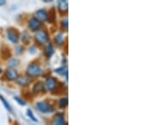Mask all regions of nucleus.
Masks as SVG:
<instances>
[{
    "mask_svg": "<svg viewBox=\"0 0 152 125\" xmlns=\"http://www.w3.org/2000/svg\"><path fill=\"white\" fill-rule=\"evenodd\" d=\"M7 39L13 44H18L20 42V35L15 29H8L6 31Z\"/></svg>",
    "mask_w": 152,
    "mask_h": 125,
    "instance_id": "5",
    "label": "nucleus"
},
{
    "mask_svg": "<svg viewBox=\"0 0 152 125\" xmlns=\"http://www.w3.org/2000/svg\"><path fill=\"white\" fill-rule=\"evenodd\" d=\"M16 83L18 86L22 87L28 86L29 85L31 84L32 82V79L30 76H28L27 75H21V76H18V78L16 79Z\"/></svg>",
    "mask_w": 152,
    "mask_h": 125,
    "instance_id": "10",
    "label": "nucleus"
},
{
    "mask_svg": "<svg viewBox=\"0 0 152 125\" xmlns=\"http://www.w3.org/2000/svg\"><path fill=\"white\" fill-rule=\"evenodd\" d=\"M44 90L47 91H53L58 86V80L53 76H48L43 83Z\"/></svg>",
    "mask_w": 152,
    "mask_h": 125,
    "instance_id": "4",
    "label": "nucleus"
},
{
    "mask_svg": "<svg viewBox=\"0 0 152 125\" xmlns=\"http://www.w3.org/2000/svg\"><path fill=\"white\" fill-rule=\"evenodd\" d=\"M42 90H44L43 83H42V82H37V83L34 84V86H33V88H32L33 93L37 94V93L39 92H42Z\"/></svg>",
    "mask_w": 152,
    "mask_h": 125,
    "instance_id": "17",
    "label": "nucleus"
},
{
    "mask_svg": "<svg viewBox=\"0 0 152 125\" xmlns=\"http://www.w3.org/2000/svg\"><path fill=\"white\" fill-rule=\"evenodd\" d=\"M42 22L40 21V20H38L36 18L35 16L31 17L27 22V26L28 29L31 31H32V32H35V31H37V30H39L40 28L42 27Z\"/></svg>",
    "mask_w": 152,
    "mask_h": 125,
    "instance_id": "7",
    "label": "nucleus"
},
{
    "mask_svg": "<svg viewBox=\"0 0 152 125\" xmlns=\"http://www.w3.org/2000/svg\"><path fill=\"white\" fill-rule=\"evenodd\" d=\"M54 43L58 47H62L64 44V35L63 32L57 33L54 36Z\"/></svg>",
    "mask_w": 152,
    "mask_h": 125,
    "instance_id": "14",
    "label": "nucleus"
},
{
    "mask_svg": "<svg viewBox=\"0 0 152 125\" xmlns=\"http://www.w3.org/2000/svg\"><path fill=\"white\" fill-rule=\"evenodd\" d=\"M26 73L31 79L40 76L42 74V68L37 63H31L26 69Z\"/></svg>",
    "mask_w": 152,
    "mask_h": 125,
    "instance_id": "2",
    "label": "nucleus"
},
{
    "mask_svg": "<svg viewBox=\"0 0 152 125\" xmlns=\"http://www.w3.org/2000/svg\"><path fill=\"white\" fill-rule=\"evenodd\" d=\"M20 40H21V42L23 43H28L30 42V40H31V35H30V33L28 32L27 31H22L20 36Z\"/></svg>",
    "mask_w": 152,
    "mask_h": 125,
    "instance_id": "15",
    "label": "nucleus"
},
{
    "mask_svg": "<svg viewBox=\"0 0 152 125\" xmlns=\"http://www.w3.org/2000/svg\"><path fill=\"white\" fill-rule=\"evenodd\" d=\"M28 53L31 55L36 54V53H37V47H36L35 45L30 46V47L28 48Z\"/></svg>",
    "mask_w": 152,
    "mask_h": 125,
    "instance_id": "23",
    "label": "nucleus"
},
{
    "mask_svg": "<svg viewBox=\"0 0 152 125\" xmlns=\"http://www.w3.org/2000/svg\"><path fill=\"white\" fill-rule=\"evenodd\" d=\"M49 33L47 30L39 29L34 32V40L39 46H44L49 42Z\"/></svg>",
    "mask_w": 152,
    "mask_h": 125,
    "instance_id": "1",
    "label": "nucleus"
},
{
    "mask_svg": "<svg viewBox=\"0 0 152 125\" xmlns=\"http://www.w3.org/2000/svg\"><path fill=\"white\" fill-rule=\"evenodd\" d=\"M68 104H69V99L67 96H64L60 98L58 102V106L60 109H65L68 107Z\"/></svg>",
    "mask_w": 152,
    "mask_h": 125,
    "instance_id": "16",
    "label": "nucleus"
},
{
    "mask_svg": "<svg viewBox=\"0 0 152 125\" xmlns=\"http://www.w3.org/2000/svg\"><path fill=\"white\" fill-rule=\"evenodd\" d=\"M57 8L61 14H66L69 10V2L68 0H57Z\"/></svg>",
    "mask_w": 152,
    "mask_h": 125,
    "instance_id": "12",
    "label": "nucleus"
},
{
    "mask_svg": "<svg viewBox=\"0 0 152 125\" xmlns=\"http://www.w3.org/2000/svg\"><path fill=\"white\" fill-rule=\"evenodd\" d=\"M19 64H20V60L18 59V58H10V59L8 61V67L9 68H16L17 66L19 65Z\"/></svg>",
    "mask_w": 152,
    "mask_h": 125,
    "instance_id": "19",
    "label": "nucleus"
},
{
    "mask_svg": "<svg viewBox=\"0 0 152 125\" xmlns=\"http://www.w3.org/2000/svg\"><path fill=\"white\" fill-rule=\"evenodd\" d=\"M15 53L16 55H21L24 53V48L22 46H17L15 49Z\"/></svg>",
    "mask_w": 152,
    "mask_h": 125,
    "instance_id": "24",
    "label": "nucleus"
},
{
    "mask_svg": "<svg viewBox=\"0 0 152 125\" xmlns=\"http://www.w3.org/2000/svg\"><path fill=\"white\" fill-rule=\"evenodd\" d=\"M2 72H3V70H2V69L0 68V75H1V74H2Z\"/></svg>",
    "mask_w": 152,
    "mask_h": 125,
    "instance_id": "27",
    "label": "nucleus"
},
{
    "mask_svg": "<svg viewBox=\"0 0 152 125\" xmlns=\"http://www.w3.org/2000/svg\"><path fill=\"white\" fill-rule=\"evenodd\" d=\"M43 53L47 59H50L55 53V48L54 46H53V44L52 43V42H50L45 44V47H44L43 49Z\"/></svg>",
    "mask_w": 152,
    "mask_h": 125,
    "instance_id": "9",
    "label": "nucleus"
},
{
    "mask_svg": "<svg viewBox=\"0 0 152 125\" xmlns=\"http://www.w3.org/2000/svg\"><path fill=\"white\" fill-rule=\"evenodd\" d=\"M0 101L2 102V104L4 105V107H5L6 110L12 113H13V108H12V107L10 106V104L9 103V102L3 96H1V95H0Z\"/></svg>",
    "mask_w": 152,
    "mask_h": 125,
    "instance_id": "18",
    "label": "nucleus"
},
{
    "mask_svg": "<svg viewBox=\"0 0 152 125\" xmlns=\"http://www.w3.org/2000/svg\"><path fill=\"white\" fill-rule=\"evenodd\" d=\"M35 17L42 23H46L50 20V15L45 9H40L35 12Z\"/></svg>",
    "mask_w": 152,
    "mask_h": 125,
    "instance_id": "6",
    "label": "nucleus"
},
{
    "mask_svg": "<svg viewBox=\"0 0 152 125\" xmlns=\"http://www.w3.org/2000/svg\"><path fill=\"white\" fill-rule=\"evenodd\" d=\"M19 76V73L15 68H8L4 73V77L7 80L10 81H15Z\"/></svg>",
    "mask_w": 152,
    "mask_h": 125,
    "instance_id": "8",
    "label": "nucleus"
},
{
    "mask_svg": "<svg viewBox=\"0 0 152 125\" xmlns=\"http://www.w3.org/2000/svg\"><path fill=\"white\" fill-rule=\"evenodd\" d=\"M36 108L39 113H43V114H50V113H54L55 111L53 105H52L47 101H41V102H37Z\"/></svg>",
    "mask_w": 152,
    "mask_h": 125,
    "instance_id": "3",
    "label": "nucleus"
},
{
    "mask_svg": "<svg viewBox=\"0 0 152 125\" xmlns=\"http://www.w3.org/2000/svg\"><path fill=\"white\" fill-rule=\"evenodd\" d=\"M45 3H49V2H52L53 0H43Z\"/></svg>",
    "mask_w": 152,
    "mask_h": 125,
    "instance_id": "26",
    "label": "nucleus"
},
{
    "mask_svg": "<svg viewBox=\"0 0 152 125\" xmlns=\"http://www.w3.org/2000/svg\"><path fill=\"white\" fill-rule=\"evenodd\" d=\"M54 73L57 74L58 75L65 77L66 80H68V69H67V66L62 65L61 67L56 68V69H54Z\"/></svg>",
    "mask_w": 152,
    "mask_h": 125,
    "instance_id": "13",
    "label": "nucleus"
},
{
    "mask_svg": "<svg viewBox=\"0 0 152 125\" xmlns=\"http://www.w3.org/2000/svg\"><path fill=\"white\" fill-rule=\"evenodd\" d=\"M53 124L57 125H65L67 124V122L65 119V114L62 112L57 113L53 117V119L52 122Z\"/></svg>",
    "mask_w": 152,
    "mask_h": 125,
    "instance_id": "11",
    "label": "nucleus"
},
{
    "mask_svg": "<svg viewBox=\"0 0 152 125\" xmlns=\"http://www.w3.org/2000/svg\"><path fill=\"white\" fill-rule=\"evenodd\" d=\"M26 115H27L28 118L31 120L32 122H34V123H38V119L37 118V117L35 116L33 111L31 108H28L27 110H26Z\"/></svg>",
    "mask_w": 152,
    "mask_h": 125,
    "instance_id": "20",
    "label": "nucleus"
},
{
    "mask_svg": "<svg viewBox=\"0 0 152 125\" xmlns=\"http://www.w3.org/2000/svg\"><path fill=\"white\" fill-rule=\"evenodd\" d=\"M14 100L17 103L19 104L20 106H22V107H25L26 105V102L23 99L22 97H20V96H15L14 97Z\"/></svg>",
    "mask_w": 152,
    "mask_h": 125,
    "instance_id": "21",
    "label": "nucleus"
},
{
    "mask_svg": "<svg viewBox=\"0 0 152 125\" xmlns=\"http://www.w3.org/2000/svg\"><path fill=\"white\" fill-rule=\"evenodd\" d=\"M6 4V0H0V7L4 6Z\"/></svg>",
    "mask_w": 152,
    "mask_h": 125,
    "instance_id": "25",
    "label": "nucleus"
},
{
    "mask_svg": "<svg viewBox=\"0 0 152 125\" xmlns=\"http://www.w3.org/2000/svg\"><path fill=\"white\" fill-rule=\"evenodd\" d=\"M61 26L63 29H64V31L68 30L69 27V20H68V18H64L61 20Z\"/></svg>",
    "mask_w": 152,
    "mask_h": 125,
    "instance_id": "22",
    "label": "nucleus"
}]
</instances>
